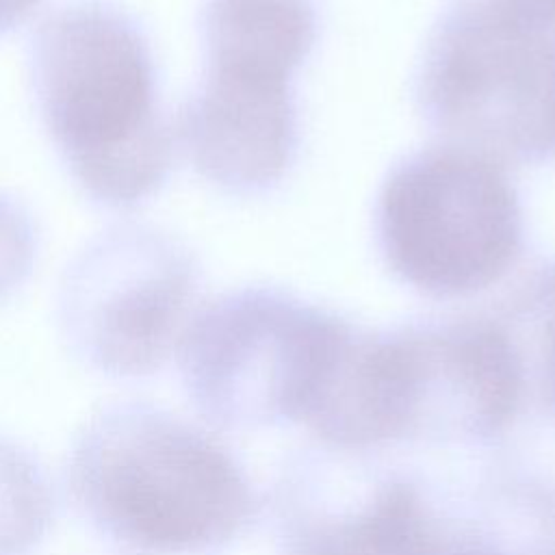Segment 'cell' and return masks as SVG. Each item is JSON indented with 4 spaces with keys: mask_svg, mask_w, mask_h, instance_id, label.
Instances as JSON below:
<instances>
[{
    "mask_svg": "<svg viewBox=\"0 0 555 555\" xmlns=\"http://www.w3.org/2000/svg\"><path fill=\"white\" fill-rule=\"evenodd\" d=\"M199 284L197 256L171 232L137 221L108 225L63 271L61 334L80 362L106 377H152L176 356Z\"/></svg>",
    "mask_w": 555,
    "mask_h": 555,
    "instance_id": "cell-6",
    "label": "cell"
},
{
    "mask_svg": "<svg viewBox=\"0 0 555 555\" xmlns=\"http://www.w3.org/2000/svg\"><path fill=\"white\" fill-rule=\"evenodd\" d=\"M520 22L555 33V0H473Z\"/></svg>",
    "mask_w": 555,
    "mask_h": 555,
    "instance_id": "cell-13",
    "label": "cell"
},
{
    "mask_svg": "<svg viewBox=\"0 0 555 555\" xmlns=\"http://www.w3.org/2000/svg\"><path fill=\"white\" fill-rule=\"evenodd\" d=\"M67 490L89 525L137 555H208L251 525L258 501L232 451L147 401L100 408L76 434Z\"/></svg>",
    "mask_w": 555,
    "mask_h": 555,
    "instance_id": "cell-2",
    "label": "cell"
},
{
    "mask_svg": "<svg viewBox=\"0 0 555 555\" xmlns=\"http://www.w3.org/2000/svg\"><path fill=\"white\" fill-rule=\"evenodd\" d=\"M43 0H0V35L28 20Z\"/></svg>",
    "mask_w": 555,
    "mask_h": 555,
    "instance_id": "cell-14",
    "label": "cell"
},
{
    "mask_svg": "<svg viewBox=\"0 0 555 555\" xmlns=\"http://www.w3.org/2000/svg\"><path fill=\"white\" fill-rule=\"evenodd\" d=\"M494 317L505 327L522 366V408L503 453L507 488L525 503L555 464V258L538 262L507 295Z\"/></svg>",
    "mask_w": 555,
    "mask_h": 555,
    "instance_id": "cell-9",
    "label": "cell"
},
{
    "mask_svg": "<svg viewBox=\"0 0 555 555\" xmlns=\"http://www.w3.org/2000/svg\"><path fill=\"white\" fill-rule=\"evenodd\" d=\"M54 520V492L39 460L0 436V555H30Z\"/></svg>",
    "mask_w": 555,
    "mask_h": 555,
    "instance_id": "cell-11",
    "label": "cell"
},
{
    "mask_svg": "<svg viewBox=\"0 0 555 555\" xmlns=\"http://www.w3.org/2000/svg\"><path fill=\"white\" fill-rule=\"evenodd\" d=\"M416 106L438 143L505 167L555 160V33L449 0L416 69Z\"/></svg>",
    "mask_w": 555,
    "mask_h": 555,
    "instance_id": "cell-5",
    "label": "cell"
},
{
    "mask_svg": "<svg viewBox=\"0 0 555 555\" xmlns=\"http://www.w3.org/2000/svg\"><path fill=\"white\" fill-rule=\"evenodd\" d=\"M39 119L80 193L113 210L154 197L171 176L176 124L165 115L152 41L126 9L69 2L28 43Z\"/></svg>",
    "mask_w": 555,
    "mask_h": 555,
    "instance_id": "cell-1",
    "label": "cell"
},
{
    "mask_svg": "<svg viewBox=\"0 0 555 555\" xmlns=\"http://www.w3.org/2000/svg\"><path fill=\"white\" fill-rule=\"evenodd\" d=\"M343 314L278 286L197 308L176 349L182 388L219 429L306 425L360 336Z\"/></svg>",
    "mask_w": 555,
    "mask_h": 555,
    "instance_id": "cell-3",
    "label": "cell"
},
{
    "mask_svg": "<svg viewBox=\"0 0 555 555\" xmlns=\"http://www.w3.org/2000/svg\"><path fill=\"white\" fill-rule=\"evenodd\" d=\"M399 442L496 447L522 408V366L494 314L379 332Z\"/></svg>",
    "mask_w": 555,
    "mask_h": 555,
    "instance_id": "cell-7",
    "label": "cell"
},
{
    "mask_svg": "<svg viewBox=\"0 0 555 555\" xmlns=\"http://www.w3.org/2000/svg\"><path fill=\"white\" fill-rule=\"evenodd\" d=\"M297 72L262 54L202 50V76L173 124L206 182L251 197L286 178L299 154Z\"/></svg>",
    "mask_w": 555,
    "mask_h": 555,
    "instance_id": "cell-8",
    "label": "cell"
},
{
    "mask_svg": "<svg viewBox=\"0 0 555 555\" xmlns=\"http://www.w3.org/2000/svg\"><path fill=\"white\" fill-rule=\"evenodd\" d=\"M37 258V230L28 210L0 193V301L30 278Z\"/></svg>",
    "mask_w": 555,
    "mask_h": 555,
    "instance_id": "cell-12",
    "label": "cell"
},
{
    "mask_svg": "<svg viewBox=\"0 0 555 555\" xmlns=\"http://www.w3.org/2000/svg\"><path fill=\"white\" fill-rule=\"evenodd\" d=\"M373 232L386 269L401 284L434 299H464L518 264L525 210L505 165L436 143L388 169Z\"/></svg>",
    "mask_w": 555,
    "mask_h": 555,
    "instance_id": "cell-4",
    "label": "cell"
},
{
    "mask_svg": "<svg viewBox=\"0 0 555 555\" xmlns=\"http://www.w3.org/2000/svg\"><path fill=\"white\" fill-rule=\"evenodd\" d=\"M356 555H512L499 529L423 477L384 468L362 514Z\"/></svg>",
    "mask_w": 555,
    "mask_h": 555,
    "instance_id": "cell-10",
    "label": "cell"
}]
</instances>
